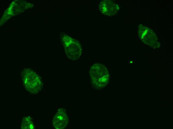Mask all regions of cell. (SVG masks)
I'll list each match as a JSON object with an SVG mask.
<instances>
[{
  "label": "cell",
  "mask_w": 173,
  "mask_h": 129,
  "mask_svg": "<svg viewBox=\"0 0 173 129\" xmlns=\"http://www.w3.org/2000/svg\"><path fill=\"white\" fill-rule=\"evenodd\" d=\"M90 73L92 83L96 86L102 87L108 82V70L103 64H93L90 68Z\"/></svg>",
  "instance_id": "obj_1"
},
{
  "label": "cell",
  "mask_w": 173,
  "mask_h": 129,
  "mask_svg": "<svg viewBox=\"0 0 173 129\" xmlns=\"http://www.w3.org/2000/svg\"><path fill=\"white\" fill-rule=\"evenodd\" d=\"M63 42L65 50L68 57L73 60L78 59L82 53V48L79 43L69 37L63 38Z\"/></svg>",
  "instance_id": "obj_2"
},
{
  "label": "cell",
  "mask_w": 173,
  "mask_h": 129,
  "mask_svg": "<svg viewBox=\"0 0 173 129\" xmlns=\"http://www.w3.org/2000/svg\"><path fill=\"white\" fill-rule=\"evenodd\" d=\"M68 122V117L66 110L63 108H60L53 117V126L56 129H63L67 126Z\"/></svg>",
  "instance_id": "obj_3"
}]
</instances>
